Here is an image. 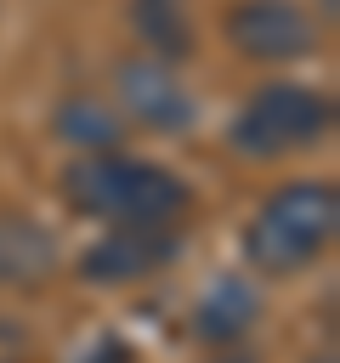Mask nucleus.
Returning a JSON list of instances; mask_svg holds the SVG:
<instances>
[{"label": "nucleus", "instance_id": "1", "mask_svg": "<svg viewBox=\"0 0 340 363\" xmlns=\"http://www.w3.org/2000/svg\"><path fill=\"white\" fill-rule=\"evenodd\" d=\"M62 199L74 216H96V221H176L187 210V182L153 159L136 153H79L62 170Z\"/></svg>", "mask_w": 340, "mask_h": 363}, {"label": "nucleus", "instance_id": "2", "mask_svg": "<svg viewBox=\"0 0 340 363\" xmlns=\"http://www.w3.org/2000/svg\"><path fill=\"white\" fill-rule=\"evenodd\" d=\"M334 227H340V187L329 176H300L261 199V210L244 227V255L255 272L289 278L334 244Z\"/></svg>", "mask_w": 340, "mask_h": 363}, {"label": "nucleus", "instance_id": "3", "mask_svg": "<svg viewBox=\"0 0 340 363\" xmlns=\"http://www.w3.org/2000/svg\"><path fill=\"white\" fill-rule=\"evenodd\" d=\"M329 130H334V96L329 91L300 85V79H272L232 113L227 142L244 159H289V153L317 147Z\"/></svg>", "mask_w": 340, "mask_h": 363}, {"label": "nucleus", "instance_id": "4", "mask_svg": "<svg viewBox=\"0 0 340 363\" xmlns=\"http://www.w3.org/2000/svg\"><path fill=\"white\" fill-rule=\"evenodd\" d=\"M181 227H170V221H125V227H113V233H102L85 255H79V278L85 284H102V289H113V284H142V278H153V272H164L176 255H181Z\"/></svg>", "mask_w": 340, "mask_h": 363}, {"label": "nucleus", "instance_id": "5", "mask_svg": "<svg viewBox=\"0 0 340 363\" xmlns=\"http://www.w3.org/2000/svg\"><path fill=\"white\" fill-rule=\"evenodd\" d=\"M113 96L119 108L147 125V130H193L198 125V96L187 91V79L176 74V62H159L147 51L119 57L113 68Z\"/></svg>", "mask_w": 340, "mask_h": 363}, {"label": "nucleus", "instance_id": "6", "mask_svg": "<svg viewBox=\"0 0 340 363\" xmlns=\"http://www.w3.org/2000/svg\"><path fill=\"white\" fill-rule=\"evenodd\" d=\"M227 40L249 62H300L317 51V23L300 0H238L227 11Z\"/></svg>", "mask_w": 340, "mask_h": 363}, {"label": "nucleus", "instance_id": "7", "mask_svg": "<svg viewBox=\"0 0 340 363\" xmlns=\"http://www.w3.org/2000/svg\"><path fill=\"white\" fill-rule=\"evenodd\" d=\"M255 318H261V295H255V284L238 278V272H227V278H215V284L198 295V306H193V335L227 346V340L249 335Z\"/></svg>", "mask_w": 340, "mask_h": 363}, {"label": "nucleus", "instance_id": "8", "mask_svg": "<svg viewBox=\"0 0 340 363\" xmlns=\"http://www.w3.org/2000/svg\"><path fill=\"white\" fill-rule=\"evenodd\" d=\"M57 267L51 233H40L23 216H0V289H34Z\"/></svg>", "mask_w": 340, "mask_h": 363}, {"label": "nucleus", "instance_id": "9", "mask_svg": "<svg viewBox=\"0 0 340 363\" xmlns=\"http://www.w3.org/2000/svg\"><path fill=\"white\" fill-rule=\"evenodd\" d=\"M125 17H130V34L142 40L147 57H159V62H187V57H193L187 0H130Z\"/></svg>", "mask_w": 340, "mask_h": 363}, {"label": "nucleus", "instance_id": "10", "mask_svg": "<svg viewBox=\"0 0 340 363\" xmlns=\"http://www.w3.org/2000/svg\"><path fill=\"white\" fill-rule=\"evenodd\" d=\"M51 130H57L68 147H79V153H113V147L125 142V119H119L108 102L85 96V91L57 102V113H51Z\"/></svg>", "mask_w": 340, "mask_h": 363}, {"label": "nucleus", "instance_id": "11", "mask_svg": "<svg viewBox=\"0 0 340 363\" xmlns=\"http://www.w3.org/2000/svg\"><path fill=\"white\" fill-rule=\"evenodd\" d=\"M232 363H249V357H232Z\"/></svg>", "mask_w": 340, "mask_h": 363}, {"label": "nucleus", "instance_id": "12", "mask_svg": "<svg viewBox=\"0 0 340 363\" xmlns=\"http://www.w3.org/2000/svg\"><path fill=\"white\" fill-rule=\"evenodd\" d=\"M312 363H329V357H312Z\"/></svg>", "mask_w": 340, "mask_h": 363}]
</instances>
